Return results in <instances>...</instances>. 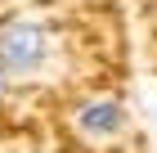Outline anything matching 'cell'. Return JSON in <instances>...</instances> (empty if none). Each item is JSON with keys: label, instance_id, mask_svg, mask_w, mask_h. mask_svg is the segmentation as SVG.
<instances>
[{"label": "cell", "instance_id": "obj_1", "mask_svg": "<svg viewBox=\"0 0 157 153\" xmlns=\"http://www.w3.org/2000/svg\"><path fill=\"white\" fill-rule=\"evenodd\" d=\"M45 63V27L32 18H9L0 27V72L27 77Z\"/></svg>", "mask_w": 157, "mask_h": 153}, {"label": "cell", "instance_id": "obj_2", "mask_svg": "<svg viewBox=\"0 0 157 153\" xmlns=\"http://www.w3.org/2000/svg\"><path fill=\"white\" fill-rule=\"evenodd\" d=\"M76 126H81L85 135H94V140L117 135V131L126 126V108H121L117 99H94V104H85L81 113H76Z\"/></svg>", "mask_w": 157, "mask_h": 153}, {"label": "cell", "instance_id": "obj_3", "mask_svg": "<svg viewBox=\"0 0 157 153\" xmlns=\"http://www.w3.org/2000/svg\"><path fill=\"white\" fill-rule=\"evenodd\" d=\"M0 77H5V72H0Z\"/></svg>", "mask_w": 157, "mask_h": 153}]
</instances>
